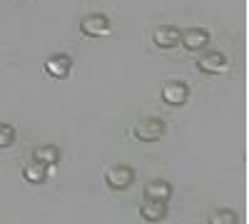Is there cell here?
Segmentation results:
<instances>
[{"instance_id": "8fae6325", "label": "cell", "mask_w": 249, "mask_h": 224, "mask_svg": "<svg viewBox=\"0 0 249 224\" xmlns=\"http://www.w3.org/2000/svg\"><path fill=\"white\" fill-rule=\"evenodd\" d=\"M172 185L170 182H164V179H152L147 187H144V194H147V199H162V202H167L172 197Z\"/></svg>"}, {"instance_id": "30bf717a", "label": "cell", "mask_w": 249, "mask_h": 224, "mask_svg": "<svg viewBox=\"0 0 249 224\" xmlns=\"http://www.w3.org/2000/svg\"><path fill=\"white\" fill-rule=\"evenodd\" d=\"M23 177H25V182H30V185H45V179H48V165L33 159L30 165L23 167Z\"/></svg>"}, {"instance_id": "5b68a950", "label": "cell", "mask_w": 249, "mask_h": 224, "mask_svg": "<svg viewBox=\"0 0 249 224\" xmlns=\"http://www.w3.org/2000/svg\"><path fill=\"white\" fill-rule=\"evenodd\" d=\"M162 100L172 107H179L190 100V87L184 83H179V80H170V83H164V87H162Z\"/></svg>"}, {"instance_id": "ba28073f", "label": "cell", "mask_w": 249, "mask_h": 224, "mask_svg": "<svg viewBox=\"0 0 249 224\" xmlns=\"http://www.w3.org/2000/svg\"><path fill=\"white\" fill-rule=\"evenodd\" d=\"M140 217L144 222H164L167 219V202L162 199H144L140 207Z\"/></svg>"}, {"instance_id": "5bb4252c", "label": "cell", "mask_w": 249, "mask_h": 224, "mask_svg": "<svg viewBox=\"0 0 249 224\" xmlns=\"http://www.w3.org/2000/svg\"><path fill=\"white\" fill-rule=\"evenodd\" d=\"M237 222H239V217L232 209H217L210 217V224H237Z\"/></svg>"}, {"instance_id": "4fadbf2b", "label": "cell", "mask_w": 249, "mask_h": 224, "mask_svg": "<svg viewBox=\"0 0 249 224\" xmlns=\"http://www.w3.org/2000/svg\"><path fill=\"white\" fill-rule=\"evenodd\" d=\"M15 137H18L15 127H13V125H8V122H0V150L10 147L13 142H15Z\"/></svg>"}, {"instance_id": "8992f818", "label": "cell", "mask_w": 249, "mask_h": 224, "mask_svg": "<svg viewBox=\"0 0 249 224\" xmlns=\"http://www.w3.org/2000/svg\"><path fill=\"white\" fill-rule=\"evenodd\" d=\"M179 43H182L187 50H190V52L204 50L207 43H210V33H207L204 28H187V30H182Z\"/></svg>"}, {"instance_id": "3957f363", "label": "cell", "mask_w": 249, "mask_h": 224, "mask_svg": "<svg viewBox=\"0 0 249 224\" xmlns=\"http://www.w3.org/2000/svg\"><path fill=\"white\" fill-rule=\"evenodd\" d=\"M80 33L88 37H102L110 33V17L102 13H90L80 20Z\"/></svg>"}, {"instance_id": "7a4b0ae2", "label": "cell", "mask_w": 249, "mask_h": 224, "mask_svg": "<svg viewBox=\"0 0 249 224\" xmlns=\"http://www.w3.org/2000/svg\"><path fill=\"white\" fill-rule=\"evenodd\" d=\"M135 177H137V174H135V170H132L130 165H115V167H110V170H107L105 182H107V187H110V190L122 192V190L132 187Z\"/></svg>"}, {"instance_id": "277c9868", "label": "cell", "mask_w": 249, "mask_h": 224, "mask_svg": "<svg viewBox=\"0 0 249 224\" xmlns=\"http://www.w3.org/2000/svg\"><path fill=\"white\" fill-rule=\"evenodd\" d=\"M45 72H48L53 80H65V77H70V72H72V57H70V55H62V52L50 55V57L45 60Z\"/></svg>"}, {"instance_id": "7c38bea8", "label": "cell", "mask_w": 249, "mask_h": 224, "mask_svg": "<svg viewBox=\"0 0 249 224\" xmlns=\"http://www.w3.org/2000/svg\"><path fill=\"white\" fill-rule=\"evenodd\" d=\"M33 159H37V162H43V165L53 167V165H57V162H60V147L57 145H37L33 150Z\"/></svg>"}, {"instance_id": "52a82bcc", "label": "cell", "mask_w": 249, "mask_h": 224, "mask_svg": "<svg viewBox=\"0 0 249 224\" xmlns=\"http://www.w3.org/2000/svg\"><path fill=\"white\" fill-rule=\"evenodd\" d=\"M179 37H182V30H179L177 25H162V28H157L155 35H152L155 45H157L160 50H172V48H177V45H179Z\"/></svg>"}, {"instance_id": "6da1fadb", "label": "cell", "mask_w": 249, "mask_h": 224, "mask_svg": "<svg viewBox=\"0 0 249 224\" xmlns=\"http://www.w3.org/2000/svg\"><path fill=\"white\" fill-rule=\"evenodd\" d=\"M164 132H167V125L160 117H144L135 125V137L140 142H157Z\"/></svg>"}, {"instance_id": "9c48e42d", "label": "cell", "mask_w": 249, "mask_h": 224, "mask_svg": "<svg viewBox=\"0 0 249 224\" xmlns=\"http://www.w3.org/2000/svg\"><path fill=\"white\" fill-rule=\"evenodd\" d=\"M227 68V57L219 52V50H210V52H204L199 60H197V70L202 72H210V75H217Z\"/></svg>"}]
</instances>
